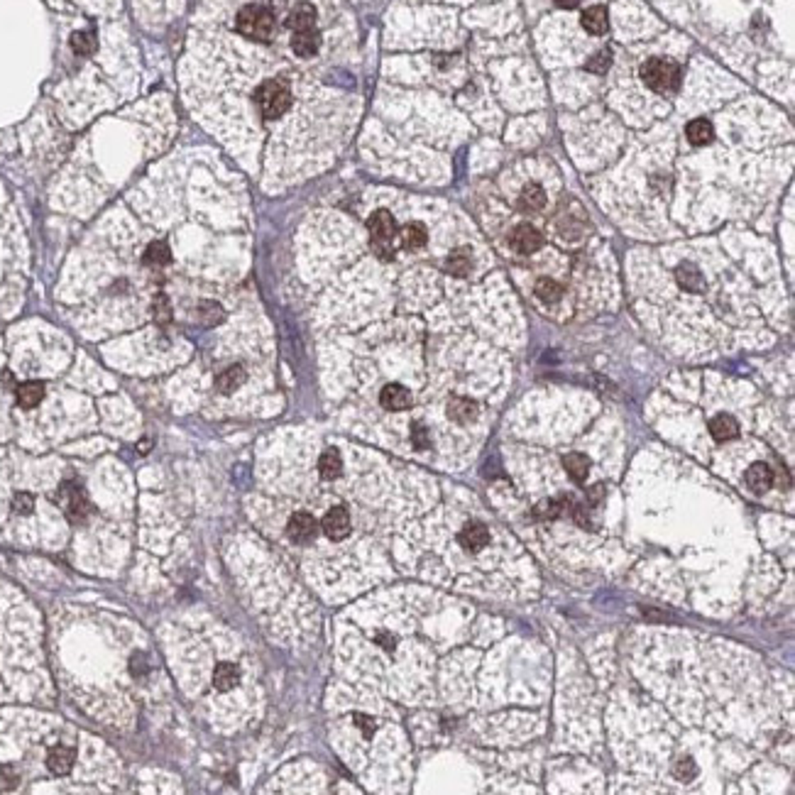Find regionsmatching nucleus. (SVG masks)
<instances>
[{
	"label": "nucleus",
	"instance_id": "nucleus-1",
	"mask_svg": "<svg viewBox=\"0 0 795 795\" xmlns=\"http://www.w3.org/2000/svg\"><path fill=\"white\" fill-rule=\"evenodd\" d=\"M235 27L242 37L252 39V42H267L275 32V15L262 5H245L237 13Z\"/></svg>",
	"mask_w": 795,
	"mask_h": 795
},
{
	"label": "nucleus",
	"instance_id": "nucleus-2",
	"mask_svg": "<svg viewBox=\"0 0 795 795\" xmlns=\"http://www.w3.org/2000/svg\"><path fill=\"white\" fill-rule=\"evenodd\" d=\"M641 81L656 93H673L681 86V67L671 59L653 57L641 64Z\"/></svg>",
	"mask_w": 795,
	"mask_h": 795
},
{
	"label": "nucleus",
	"instance_id": "nucleus-3",
	"mask_svg": "<svg viewBox=\"0 0 795 795\" xmlns=\"http://www.w3.org/2000/svg\"><path fill=\"white\" fill-rule=\"evenodd\" d=\"M255 103L260 108L262 118L267 120H277L289 110L291 105V91L284 81H265L260 88L255 91Z\"/></svg>",
	"mask_w": 795,
	"mask_h": 795
},
{
	"label": "nucleus",
	"instance_id": "nucleus-4",
	"mask_svg": "<svg viewBox=\"0 0 795 795\" xmlns=\"http://www.w3.org/2000/svg\"><path fill=\"white\" fill-rule=\"evenodd\" d=\"M367 228H369V237H372V247L377 250V255L389 260V257L394 255L392 240L394 235H397V221H394V216L389 213V211H377V213L369 216Z\"/></svg>",
	"mask_w": 795,
	"mask_h": 795
},
{
	"label": "nucleus",
	"instance_id": "nucleus-5",
	"mask_svg": "<svg viewBox=\"0 0 795 795\" xmlns=\"http://www.w3.org/2000/svg\"><path fill=\"white\" fill-rule=\"evenodd\" d=\"M59 499H62V506L64 511H67L69 521L81 524V521L88 516V499H86L84 490H81L79 485L64 482L62 487H59Z\"/></svg>",
	"mask_w": 795,
	"mask_h": 795
},
{
	"label": "nucleus",
	"instance_id": "nucleus-6",
	"mask_svg": "<svg viewBox=\"0 0 795 795\" xmlns=\"http://www.w3.org/2000/svg\"><path fill=\"white\" fill-rule=\"evenodd\" d=\"M509 245L514 247L519 255H534V252L541 250V245H544V235H541L534 225H529V223H521V225H516L514 230L509 232Z\"/></svg>",
	"mask_w": 795,
	"mask_h": 795
},
{
	"label": "nucleus",
	"instance_id": "nucleus-7",
	"mask_svg": "<svg viewBox=\"0 0 795 795\" xmlns=\"http://www.w3.org/2000/svg\"><path fill=\"white\" fill-rule=\"evenodd\" d=\"M287 534L294 544H311L318 534V521L308 511H296L291 514L289 524H287Z\"/></svg>",
	"mask_w": 795,
	"mask_h": 795
},
{
	"label": "nucleus",
	"instance_id": "nucleus-8",
	"mask_svg": "<svg viewBox=\"0 0 795 795\" xmlns=\"http://www.w3.org/2000/svg\"><path fill=\"white\" fill-rule=\"evenodd\" d=\"M321 529L328 539L333 541H343L348 534H350V514H348L346 506H333L328 509V514L323 516Z\"/></svg>",
	"mask_w": 795,
	"mask_h": 795
},
{
	"label": "nucleus",
	"instance_id": "nucleus-9",
	"mask_svg": "<svg viewBox=\"0 0 795 795\" xmlns=\"http://www.w3.org/2000/svg\"><path fill=\"white\" fill-rule=\"evenodd\" d=\"M460 546L468 551H473V553H478V551H482L485 546L490 544V531L485 524H480V521H470V524L463 526V531H460L458 536Z\"/></svg>",
	"mask_w": 795,
	"mask_h": 795
},
{
	"label": "nucleus",
	"instance_id": "nucleus-10",
	"mask_svg": "<svg viewBox=\"0 0 795 795\" xmlns=\"http://www.w3.org/2000/svg\"><path fill=\"white\" fill-rule=\"evenodd\" d=\"M318 47H321V34H318L316 27H308V29H296V32L291 34V49L296 57H313V54L318 52Z\"/></svg>",
	"mask_w": 795,
	"mask_h": 795
},
{
	"label": "nucleus",
	"instance_id": "nucleus-11",
	"mask_svg": "<svg viewBox=\"0 0 795 795\" xmlns=\"http://www.w3.org/2000/svg\"><path fill=\"white\" fill-rule=\"evenodd\" d=\"M74 761H76V751L72 747H64V744L52 747L47 754V768L54 776H67V773L72 771Z\"/></svg>",
	"mask_w": 795,
	"mask_h": 795
},
{
	"label": "nucleus",
	"instance_id": "nucleus-12",
	"mask_svg": "<svg viewBox=\"0 0 795 795\" xmlns=\"http://www.w3.org/2000/svg\"><path fill=\"white\" fill-rule=\"evenodd\" d=\"M379 402L387 412H404L412 407V392L402 384H387L379 394Z\"/></svg>",
	"mask_w": 795,
	"mask_h": 795
},
{
	"label": "nucleus",
	"instance_id": "nucleus-13",
	"mask_svg": "<svg viewBox=\"0 0 795 795\" xmlns=\"http://www.w3.org/2000/svg\"><path fill=\"white\" fill-rule=\"evenodd\" d=\"M580 22L582 27H585V32L600 37V34H605L607 29H610V15H607L605 5H592V8H587L585 13H582Z\"/></svg>",
	"mask_w": 795,
	"mask_h": 795
},
{
	"label": "nucleus",
	"instance_id": "nucleus-14",
	"mask_svg": "<svg viewBox=\"0 0 795 795\" xmlns=\"http://www.w3.org/2000/svg\"><path fill=\"white\" fill-rule=\"evenodd\" d=\"M744 480H747L749 490H754V492H766V490H771L773 485V470L768 468L766 463H754L751 468L747 470V475H744Z\"/></svg>",
	"mask_w": 795,
	"mask_h": 795
},
{
	"label": "nucleus",
	"instance_id": "nucleus-15",
	"mask_svg": "<svg viewBox=\"0 0 795 795\" xmlns=\"http://www.w3.org/2000/svg\"><path fill=\"white\" fill-rule=\"evenodd\" d=\"M448 416L455 423H470L478 419V404L468 397H453L448 402Z\"/></svg>",
	"mask_w": 795,
	"mask_h": 795
},
{
	"label": "nucleus",
	"instance_id": "nucleus-16",
	"mask_svg": "<svg viewBox=\"0 0 795 795\" xmlns=\"http://www.w3.org/2000/svg\"><path fill=\"white\" fill-rule=\"evenodd\" d=\"M245 377H247V372H245V367H242V364H230V367L223 369V372L218 374V379H216L218 392H221V394H232L235 389H240L242 384H245Z\"/></svg>",
	"mask_w": 795,
	"mask_h": 795
},
{
	"label": "nucleus",
	"instance_id": "nucleus-17",
	"mask_svg": "<svg viewBox=\"0 0 795 795\" xmlns=\"http://www.w3.org/2000/svg\"><path fill=\"white\" fill-rule=\"evenodd\" d=\"M316 25V8L311 3H298L291 8V13L287 15V27L289 29H308Z\"/></svg>",
	"mask_w": 795,
	"mask_h": 795
},
{
	"label": "nucleus",
	"instance_id": "nucleus-18",
	"mask_svg": "<svg viewBox=\"0 0 795 795\" xmlns=\"http://www.w3.org/2000/svg\"><path fill=\"white\" fill-rule=\"evenodd\" d=\"M445 270L453 277H468L473 272V252L470 247H455L445 260Z\"/></svg>",
	"mask_w": 795,
	"mask_h": 795
},
{
	"label": "nucleus",
	"instance_id": "nucleus-19",
	"mask_svg": "<svg viewBox=\"0 0 795 795\" xmlns=\"http://www.w3.org/2000/svg\"><path fill=\"white\" fill-rule=\"evenodd\" d=\"M546 206V191L539 184H526L519 194V209L524 213H539Z\"/></svg>",
	"mask_w": 795,
	"mask_h": 795
},
{
	"label": "nucleus",
	"instance_id": "nucleus-20",
	"mask_svg": "<svg viewBox=\"0 0 795 795\" xmlns=\"http://www.w3.org/2000/svg\"><path fill=\"white\" fill-rule=\"evenodd\" d=\"M685 135H688V143H690V145L702 147V145H710L712 143V138H715V128H712L710 120L695 118V120H690V123H688Z\"/></svg>",
	"mask_w": 795,
	"mask_h": 795
},
{
	"label": "nucleus",
	"instance_id": "nucleus-21",
	"mask_svg": "<svg viewBox=\"0 0 795 795\" xmlns=\"http://www.w3.org/2000/svg\"><path fill=\"white\" fill-rule=\"evenodd\" d=\"M710 433H712V438L720 440V443H724V440L737 438V435H739V423H737V419L729 416V414H720V416H715V419H712V421H710Z\"/></svg>",
	"mask_w": 795,
	"mask_h": 795
},
{
	"label": "nucleus",
	"instance_id": "nucleus-22",
	"mask_svg": "<svg viewBox=\"0 0 795 795\" xmlns=\"http://www.w3.org/2000/svg\"><path fill=\"white\" fill-rule=\"evenodd\" d=\"M318 470H321V478L323 480H338L343 473V458L341 453H338L336 448H328L323 450L321 460H318Z\"/></svg>",
	"mask_w": 795,
	"mask_h": 795
},
{
	"label": "nucleus",
	"instance_id": "nucleus-23",
	"mask_svg": "<svg viewBox=\"0 0 795 795\" xmlns=\"http://www.w3.org/2000/svg\"><path fill=\"white\" fill-rule=\"evenodd\" d=\"M676 277H678V284L688 291H700L702 287H705V280H702L700 270H697L695 265H690V262H683L676 270Z\"/></svg>",
	"mask_w": 795,
	"mask_h": 795
},
{
	"label": "nucleus",
	"instance_id": "nucleus-24",
	"mask_svg": "<svg viewBox=\"0 0 795 795\" xmlns=\"http://www.w3.org/2000/svg\"><path fill=\"white\" fill-rule=\"evenodd\" d=\"M44 399V384L42 382H25L18 387V404L22 409L37 407Z\"/></svg>",
	"mask_w": 795,
	"mask_h": 795
},
{
	"label": "nucleus",
	"instance_id": "nucleus-25",
	"mask_svg": "<svg viewBox=\"0 0 795 795\" xmlns=\"http://www.w3.org/2000/svg\"><path fill=\"white\" fill-rule=\"evenodd\" d=\"M240 683V671H237V666H232V663H221V666L216 668L213 673V685L218 690H232V688Z\"/></svg>",
	"mask_w": 795,
	"mask_h": 795
},
{
	"label": "nucleus",
	"instance_id": "nucleus-26",
	"mask_svg": "<svg viewBox=\"0 0 795 795\" xmlns=\"http://www.w3.org/2000/svg\"><path fill=\"white\" fill-rule=\"evenodd\" d=\"M563 468L568 470V475L575 482H582L590 473V458L585 453H568L563 458Z\"/></svg>",
	"mask_w": 795,
	"mask_h": 795
},
{
	"label": "nucleus",
	"instance_id": "nucleus-27",
	"mask_svg": "<svg viewBox=\"0 0 795 795\" xmlns=\"http://www.w3.org/2000/svg\"><path fill=\"white\" fill-rule=\"evenodd\" d=\"M426 240H428V232L421 223H409L402 230V245L407 247V250H421V247L426 245Z\"/></svg>",
	"mask_w": 795,
	"mask_h": 795
},
{
	"label": "nucleus",
	"instance_id": "nucleus-28",
	"mask_svg": "<svg viewBox=\"0 0 795 795\" xmlns=\"http://www.w3.org/2000/svg\"><path fill=\"white\" fill-rule=\"evenodd\" d=\"M169 260H171V252L164 242H152L145 250V265L150 267H164L169 265Z\"/></svg>",
	"mask_w": 795,
	"mask_h": 795
},
{
	"label": "nucleus",
	"instance_id": "nucleus-29",
	"mask_svg": "<svg viewBox=\"0 0 795 795\" xmlns=\"http://www.w3.org/2000/svg\"><path fill=\"white\" fill-rule=\"evenodd\" d=\"M536 296L541 298V301H546V303H553V301H558L560 298V294H563V287L558 284V282H553V280H548V277H544V280H539L536 282Z\"/></svg>",
	"mask_w": 795,
	"mask_h": 795
},
{
	"label": "nucleus",
	"instance_id": "nucleus-30",
	"mask_svg": "<svg viewBox=\"0 0 795 795\" xmlns=\"http://www.w3.org/2000/svg\"><path fill=\"white\" fill-rule=\"evenodd\" d=\"M610 67H612V52H610V49H597V52L592 54V57L587 59V64H585V69H587V72H592V74H605Z\"/></svg>",
	"mask_w": 795,
	"mask_h": 795
},
{
	"label": "nucleus",
	"instance_id": "nucleus-31",
	"mask_svg": "<svg viewBox=\"0 0 795 795\" xmlns=\"http://www.w3.org/2000/svg\"><path fill=\"white\" fill-rule=\"evenodd\" d=\"M199 316H201V323H204V326H216V323L223 321V308L218 306L216 301H201Z\"/></svg>",
	"mask_w": 795,
	"mask_h": 795
},
{
	"label": "nucleus",
	"instance_id": "nucleus-32",
	"mask_svg": "<svg viewBox=\"0 0 795 795\" xmlns=\"http://www.w3.org/2000/svg\"><path fill=\"white\" fill-rule=\"evenodd\" d=\"M72 47L76 54H91L96 52V37L93 32H74L72 34Z\"/></svg>",
	"mask_w": 795,
	"mask_h": 795
},
{
	"label": "nucleus",
	"instance_id": "nucleus-33",
	"mask_svg": "<svg viewBox=\"0 0 795 795\" xmlns=\"http://www.w3.org/2000/svg\"><path fill=\"white\" fill-rule=\"evenodd\" d=\"M534 514L539 516V519H556V516L560 514V502H556V499H546V502H539L534 509Z\"/></svg>",
	"mask_w": 795,
	"mask_h": 795
},
{
	"label": "nucleus",
	"instance_id": "nucleus-34",
	"mask_svg": "<svg viewBox=\"0 0 795 795\" xmlns=\"http://www.w3.org/2000/svg\"><path fill=\"white\" fill-rule=\"evenodd\" d=\"M155 318H157V323L171 321V306H169V298H166L164 294H159V296L155 298Z\"/></svg>",
	"mask_w": 795,
	"mask_h": 795
},
{
	"label": "nucleus",
	"instance_id": "nucleus-35",
	"mask_svg": "<svg viewBox=\"0 0 795 795\" xmlns=\"http://www.w3.org/2000/svg\"><path fill=\"white\" fill-rule=\"evenodd\" d=\"M32 506H34L32 494H25V492L15 494V499H13V509L18 511V514H29V511H32Z\"/></svg>",
	"mask_w": 795,
	"mask_h": 795
},
{
	"label": "nucleus",
	"instance_id": "nucleus-36",
	"mask_svg": "<svg viewBox=\"0 0 795 795\" xmlns=\"http://www.w3.org/2000/svg\"><path fill=\"white\" fill-rule=\"evenodd\" d=\"M697 773V766H695V761H692V758H681V761L676 763V776L678 778H692Z\"/></svg>",
	"mask_w": 795,
	"mask_h": 795
},
{
	"label": "nucleus",
	"instance_id": "nucleus-37",
	"mask_svg": "<svg viewBox=\"0 0 795 795\" xmlns=\"http://www.w3.org/2000/svg\"><path fill=\"white\" fill-rule=\"evenodd\" d=\"M412 440H414V445H416L419 450L428 448V443H431V438H428V431L421 426V423H414V428H412Z\"/></svg>",
	"mask_w": 795,
	"mask_h": 795
},
{
	"label": "nucleus",
	"instance_id": "nucleus-38",
	"mask_svg": "<svg viewBox=\"0 0 795 795\" xmlns=\"http://www.w3.org/2000/svg\"><path fill=\"white\" fill-rule=\"evenodd\" d=\"M355 722H357V727H360L362 732H364V737H372V734H374V720H372V717L355 715Z\"/></svg>",
	"mask_w": 795,
	"mask_h": 795
},
{
	"label": "nucleus",
	"instance_id": "nucleus-39",
	"mask_svg": "<svg viewBox=\"0 0 795 795\" xmlns=\"http://www.w3.org/2000/svg\"><path fill=\"white\" fill-rule=\"evenodd\" d=\"M580 3H582V0H556V5H558V8H563V10H573V8H578Z\"/></svg>",
	"mask_w": 795,
	"mask_h": 795
},
{
	"label": "nucleus",
	"instance_id": "nucleus-40",
	"mask_svg": "<svg viewBox=\"0 0 795 795\" xmlns=\"http://www.w3.org/2000/svg\"><path fill=\"white\" fill-rule=\"evenodd\" d=\"M602 494H605V487H602V485H595V487H592V492H590V499H592V502H597Z\"/></svg>",
	"mask_w": 795,
	"mask_h": 795
},
{
	"label": "nucleus",
	"instance_id": "nucleus-41",
	"mask_svg": "<svg viewBox=\"0 0 795 795\" xmlns=\"http://www.w3.org/2000/svg\"><path fill=\"white\" fill-rule=\"evenodd\" d=\"M8 384H13V377H10V372H0V387H8Z\"/></svg>",
	"mask_w": 795,
	"mask_h": 795
}]
</instances>
